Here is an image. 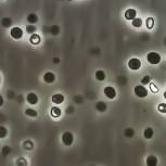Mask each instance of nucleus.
<instances>
[{
  "instance_id": "1",
  "label": "nucleus",
  "mask_w": 166,
  "mask_h": 166,
  "mask_svg": "<svg viewBox=\"0 0 166 166\" xmlns=\"http://www.w3.org/2000/svg\"><path fill=\"white\" fill-rule=\"evenodd\" d=\"M160 61H161V57H160V54L159 53H156V52H150V53L148 54V62H149L150 64L155 65V64H157Z\"/></svg>"
},
{
  "instance_id": "2",
  "label": "nucleus",
  "mask_w": 166,
  "mask_h": 166,
  "mask_svg": "<svg viewBox=\"0 0 166 166\" xmlns=\"http://www.w3.org/2000/svg\"><path fill=\"white\" fill-rule=\"evenodd\" d=\"M135 93H136V96L139 97V98H145V97L148 96V90L145 89L143 86H136L135 87Z\"/></svg>"
},
{
  "instance_id": "3",
  "label": "nucleus",
  "mask_w": 166,
  "mask_h": 166,
  "mask_svg": "<svg viewBox=\"0 0 166 166\" xmlns=\"http://www.w3.org/2000/svg\"><path fill=\"white\" fill-rule=\"evenodd\" d=\"M128 66L130 70L133 71H137L140 69V66H141V62H140L139 59H136V58H134V59L129 60L128 62Z\"/></svg>"
},
{
  "instance_id": "4",
  "label": "nucleus",
  "mask_w": 166,
  "mask_h": 166,
  "mask_svg": "<svg viewBox=\"0 0 166 166\" xmlns=\"http://www.w3.org/2000/svg\"><path fill=\"white\" fill-rule=\"evenodd\" d=\"M62 141L65 145H71L74 141V137L71 133H64L62 136Z\"/></svg>"
},
{
  "instance_id": "5",
  "label": "nucleus",
  "mask_w": 166,
  "mask_h": 166,
  "mask_svg": "<svg viewBox=\"0 0 166 166\" xmlns=\"http://www.w3.org/2000/svg\"><path fill=\"white\" fill-rule=\"evenodd\" d=\"M23 36V31L20 27H13L11 29V37H13L14 39H20Z\"/></svg>"
},
{
  "instance_id": "6",
  "label": "nucleus",
  "mask_w": 166,
  "mask_h": 166,
  "mask_svg": "<svg viewBox=\"0 0 166 166\" xmlns=\"http://www.w3.org/2000/svg\"><path fill=\"white\" fill-rule=\"evenodd\" d=\"M104 95L109 98V99H114L116 96V91L113 87H105L104 88Z\"/></svg>"
},
{
  "instance_id": "7",
  "label": "nucleus",
  "mask_w": 166,
  "mask_h": 166,
  "mask_svg": "<svg viewBox=\"0 0 166 166\" xmlns=\"http://www.w3.org/2000/svg\"><path fill=\"white\" fill-rule=\"evenodd\" d=\"M136 15H137V12L135 9H128L125 12V19L129 21H133L134 19H136Z\"/></svg>"
},
{
  "instance_id": "8",
  "label": "nucleus",
  "mask_w": 166,
  "mask_h": 166,
  "mask_svg": "<svg viewBox=\"0 0 166 166\" xmlns=\"http://www.w3.org/2000/svg\"><path fill=\"white\" fill-rule=\"evenodd\" d=\"M27 99V102L29 103V104H37L38 103V97L37 95H35V93H28L26 97Z\"/></svg>"
},
{
  "instance_id": "9",
  "label": "nucleus",
  "mask_w": 166,
  "mask_h": 166,
  "mask_svg": "<svg viewBox=\"0 0 166 166\" xmlns=\"http://www.w3.org/2000/svg\"><path fill=\"white\" fill-rule=\"evenodd\" d=\"M54 79H55V76H54V74L53 73H51V72H48V73H46V74L43 75V81H46V83H48V84L53 83Z\"/></svg>"
},
{
  "instance_id": "10",
  "label": "nucleus",
  "mask_w": 166,
  "mask_h": 166,
  "mask_svg": "<svg viewBox=\"0 0 166 166\" xmlns=\"http://www.w3.org/2000/svg\"><path fill=\"white\" fill-rule=\"evenodd\" d=\"M147 165L148 166H156L157 165V159L153 155L148 156V159H147Z\"/></svg>"
},
{
  "instance_id": "11",
  "label": "nucleus",
  "mask_w": 166,
  "mask_h": 166,
  "mask_svg": "<svg viewBox=\"0 0 166 166\" xmlns=\"http://www.w3.org/2000/svg\"><path fill=\"white\" fill-rule=\"evenodd\" d=\"M63 101H64V97L60 95V93L59 95H54L52 97V102L55 104H61V103H63Z\"/></svg>"
},
{
  "instance_id": "12",
  "label": "nucleus",
  "mask_w": 166,
  "mask_h": 166,
  "mask_svg": "<svg viewBox=\"0 0 166 166\" xmlns=\"http://www.w3.org/2000/svg\"><path fill=\"white\" fill-rule=\"evenodd\" d=\"M29 41L33 45H38V43H40V36L37 35V34H33L31 38H29Z\"/></svg>"
},
{
  "instance_id": "13",
  "label": "nucleus",
  "mask_w": 166,
  "mask_h": 166,
  "mask_svg": "<svg viewBox=\"0 0 166 166\" xmlns=\"http://www.w3.org/2000/svg\"><path fill=\"white\" fill-rule=\"evenodd\" d=\"M27 21L29 22L31 24H35V23H37L38 17H37V15H36L35 13H31L29 15L27 16Z\"/></svg>"
},
{
  "instance_id": "14",
  "label": "nucleus",
  "mask_w": 166,
  "mask_h": 166,
  "mask_svg": "<svg viewBox=\"0 0 166 166\" xmlns=\"http://www.w3.org/2000/svg\"><path fill=\"white\" fill-rule=\"evenodd\" d=\"M96 109L98 111H100V112H103V111L107 110V104L104 102H98L96 104Z\"/></svg>"
},
{
  "instance_id": "15",
  "label": "nucleus",
  "mask_w": 166,
  "mask_h": 166,
  "mask_svg": "<svg viewBox=\"0 0 166 166\" xmlns=\"http://www.w3.org/2000/svg\"><path fill=\"white\" fill-rule=\"evenodd\" d=\"M96 78L98 81H104V79H105V73H104L103 71H97Z\"/></svg>"
},
{
  "instance_id": "16",
  "label": "nucleus",
  "mask_w": 166,
  "mask_h": 166,
  "mask_svg": "<svg viewBox=\"0 0 166 166\" xmlns=\"http://www.w3.org/2000/svg\"><path fill=\"white\" fill-rule=\"evenodd\" d=\"M51 115H52L53 117H59L60 115H61V110H60L59 107H53L51 109Z\"/></svg>"
},
{
  "instance_id": "17",
  "label": "nucleus",
  "mask_w": 166,
  "mask_h": 166,
  "mask_svg": "<svg viewBox=\"0 0 166 166\" xmlns=\"http://www.w3.org/2000/svg\"><path fill=\"white\" fill-rule=\"evenodd\" d=\"M145 137L147 139H151L152 137H153V129L152 128H147L145 130Z\"/></svg>"
},
{
  "instance_id": "18",
  "label": "nucleus",
  "mask_w": 166,
  "mask_h": 166,
  "mask_svg": "<svg viewBox=\"0 0 166 166\" xmlns=\"http://www.w3.org/2000/svg\"><path fill=\"white\" fill-rule=\"evenodd\" d=\"M25 114L28 115V116H32V117H36L37 116V112L35 110H33V109H27L26 111H25Z\"/></svg>"
},
{
  "instance_id": "19",
  "label": "nucleus",
  "mask_w": 166,
  "mask_h": 166,
  "mask_svg": "<svg viewBox=\"0 0 166 166\" xmlns=\"http://www.w3.org/2000/svg\"><path fill=\"white\" fill-rule=\"evenodd\" d=\"M153 26H154V20H153L152 17H148V19H147V27H148L149 29H151Z\"/></svg>"
},
{
  "instance_id": "20",
  "label": "nucleus",
  "mask_w": 166,
  "mask_h": 166,
  "mask_svg": "<svg viewBox=\"0 0 166 166\" xmlns=\"http://www.w3.org/2000/svg\"><path fill=\"white\" fill-rule=\"evenodd\" d=\"M141 25H142V20L141 19H134L133 20V26L140 27Z\"/></svg>"
},
{
  "instance_id": "21",
  "label": "nucleus",
  "mask_w": 166,
  "mask_h": 166,
  "mask_svg": "<svg viewBox=\"0 0 166 166\" xmlns=\"http://www.w3.org/2000/svg\"><path fill=\"white\" fill-rule=\"evenodd\" d=\"M159 111L161 113H166V103H161V104H159Z\"/></svg>"
},
{
  "instance_id": "22",
  "label": "nucleus",
  "mask_w": 166,
  "mask_h": 166,
  "mask_svg": "<svg viewBox=\"0 0 166 166\" xmlns=\"http://www.w3.org/2000/svg\"><path fill=\"white\" fill-rule=\"evenodd\" d=\"M26 31H27V33H29V34H34L35 31H36V28H35V26H33V25H28V26L26 27Z\"/></svg>"
},
{
  "instance_id": "23",
  "label": "nucleus",
  "mask_w": 166,
  "mask_h": 166,
  "mask_svg": "<svg viewBox=\"0 0 166 166\" xmlns=\"http://www.w3.org/2000/svg\"><path fill=\"white\" fill-rule=\"evenodd\" d=\"M141 83H142L143 85L150 84V77H149V76H145V77H143V78H142V81H141Z\"/></svg>"
},
{
  "instance_id": "24",
  "label": "nucleus",
  "mask_w": 166,
  "mask_h": 166,
  "mask_svg": "<svg viewBox=\"0 0 166 166\" xmlns=\"http://www.w3.org/2000/svg\"><path fill=\"white\" fill-rule=\"evenodd\" d=\"M151 88H152V90H153V92H154V93H155V92H157V89H156V87L154 85H152V84H151Z\"/></svg>"
},
{
  "instance_id": "25",
  "label": "nucleus",
  "mask_w": 166,
  "mask_h": 166,
  "mask_svg": "<svg viewBox=\"0 0 166 166\" xmlns=\"http://www.w3.org/2000/svg\"><path fill=\"white\" fill-rule=\"evenodd\" d=\"M164 98H165V99H166V91H165V92H164Z\"/></svg>"
}]
</instances>
